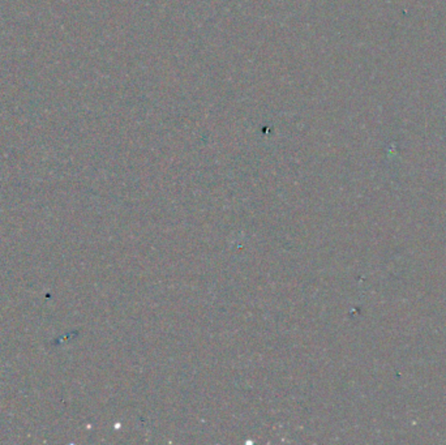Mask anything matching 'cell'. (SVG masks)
I'll return each mask as SVG.
<instances>
[]
</instances>
